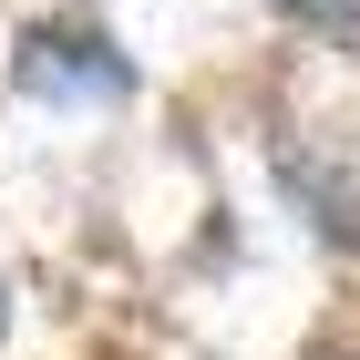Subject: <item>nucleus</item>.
Returning a JSON list of instances; mask_svg holds the SVG:
<instances>
[{
  "mask_svg": "<svg viewBox=\"0 0 360 360\" xmlns=\"http://www.w3.org/2000/svg\"><path fill=\"white\" fill-rule=\"evenodd\" d=\"M21 83L31 93H113L124 62H113L103 41H83V31H31L21 41Z\"/></svg>",
  "mask_w": 360,
  "mask_h": 360,
  "instance_id": "f257e3e1",
  "label": "nucleus"
},
{
  "mask_svg": "<svg viewBox=\"0 0 360 360\" xmlns=\"http://www.w3.org/2000/svg\"><path fill=\"white\" fill-rule=\"evenodd\" d=\"M0 330H11V299H0Z\"/></svg>",
  "mask_w": 360,
  "mask_h": 360,
  "instance_id": "f03ea898",
  "label": "nucleus"
}]
</instances>
